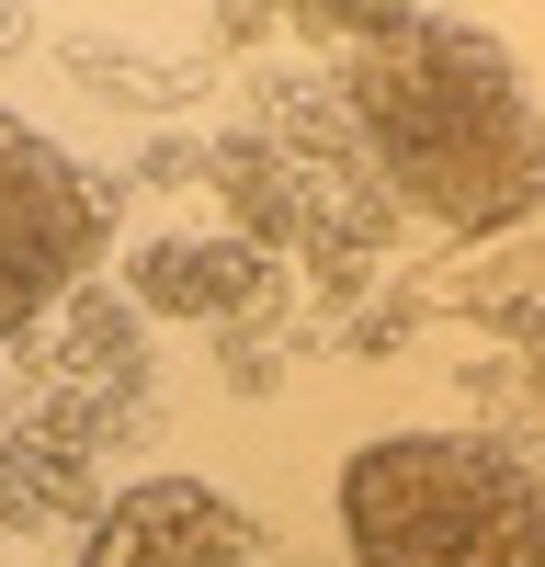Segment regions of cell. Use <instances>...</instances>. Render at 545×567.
Here are the masks:
<instances>
[{"label":"cell","instance_id":"3957f363","mask_svg":"<svg viewBox=\"0 0 545 567\" xmlns=\"http://www.w3.org/2000/svg\"><path fill=\"white\" fill-rule=\"evenodd\" d=\"M114 239V194L91 182L58 136L0 114V341H23L34 318H58Z\"/></svg>","mask_w":545,"mask_h":567},{"label":"cell","instance_id":"277c9868","mask_svg":"<svg viewBox=\"0 0 545 567\" xmlns=\"http://www.w3.org/2000/svg\"><path fill=\"white\" fill-rule=\"evenodd\" d=\"M80 567H261V523L205 477H136L103 523H91Z\"/></svg>","mask_w":545,"mask_h":567},{"label":"cell","instance_id":"5b68a950","mask_svg":"<svg viewBox=\"0 0 545 567\" xmlns=\"http://www.w3.org/2000/svg\"><path fill=\"white\" fill-rule=\"evenodd\" d=\"M272 261L250 239H160L148 261H136V307H171V318H239L261 307Z\"/></svg>","mask_w":545,"mask_h":567},{"label":"cell","instance_id":"6da1fadb","mask_svg":"<svg viewBox=\"0 0 545 567\" xmlns=\"http://www.w3.org/2000/svg\"><path fill=\"white\" fill-rule=\"evenodd\" d=\"M352 125L409 216L489 239L545 205V125L523 103L489 23L454 12H363L352 23Z\"/></svg>","mask_w":545,"mask_h":567},{"label":"cell","instance_id":"7a4b0ae2","mask_svg":"<svg viewBox=\"0 0 545 567\" xmlns=\"http://www.w3.org/2000/svg\"><path fill=\"white\" fill-rule=\"evenodd\" d=\"M341 545L363 567H545V488L500 443L398 432L341 465Z\"/></svg>","mask_w":545,"mask_h":567}]
</instances>
